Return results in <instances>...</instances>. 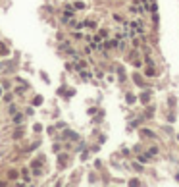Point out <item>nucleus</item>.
Returning a JSON list of instances; mask_svg holds the SVG:
<instances>
[{
  "label": "nucleus",
  "mask_w": 179,
  "mask_h": 187,
  "mask_svg": "<svg viewBox=\"0 0 179 187\" xmlns=\"http://www.w3.org/2000/svg\"><path fill=\"white\" fill-rule=\"evenodd\" d=\"M129 25H131V29H133L139 37H143V35H145L146 27H145V23L141 21V19H133V21H129Z\"/></svg>",
  "instance_id": "nucleus-1"
},
{
  "label": "nucleus",
  "mask_w": 179,
  "mask_h": 187,
  "mask_svg": "<svg viewBox=\"0 0 179 187\" xmlns=\"http://www.w3.org/2000/svg\"><path fill=\"white\" fill-rule=\"evenodd\" d=\"M23 122H25V114H21V112H15V114H14V118H12V123L19 126V123H23Z\"/></svg>",
  "instance_id": "nucleus-2"
},
{
  "label": "nucleus",
  "mask_w": 179,
  "mask_h": 187,
  "mask_svg": "<svg viewBox=\"0 0 179 187\" xmlns=\"http://www.w3.org/2000/svg\"><path fill=\"white\" fill-rule=\"evenodd\" d=\"M150 158H152V156H150L148 153H145V154H141V153H139V156H137V162H141V164H148V162H150Z\"/></svg>",
  "instance_id": "nucleus-3"
},
{
  "label": "nucleus",
  "mask_w": 179,
  "mask_h": 187,
  "mask_svg": "<svg viewBox=\"0 0 179 187\" xmlns=\"http://www.w3.org/2000/svg\"><path fill=\"white\" fill-rule=\"evenodd\" d=\"M64 137H66V139H73V141H77V139H79V135H77L75 131H71V129H66Z\"/></svg>",
  "instance_id": "nucleus-4"
},
{
  "label": "nucleus",
  "mask_w": 179,
  "mask_h": 187,
  "mask_svg": "<svg viewBox=\"0 0 179 187\" xmlns=\"http://www.w3.org/2000/svg\"><path fill=\"white\" fill-rule=\"evenodd\" d=\"M62 14H66V15H70V18H73L75 15V8L73 6H64V12Z\"/></svg>",
  "instance_id": "nucleus-5"
},
{
  "label": "nucleus",
  "mask_w": 179,
  "mask_h": 187,
  "mask_svg": "<svg viewBox=\"0 0 179 187\" xmlns=\"http://www.w3.org/2000/svg\"><path fill=\"white\" fill-rule=\"evenodd\" d=\"M2 100L6 102V104H10V102H14V95L12 93H6V95H2Z\"/></svg>",
  "instance_id": "nucleus-6"
},
{
  "label": "nucleus",
  "mask_w": 179,
  "mask_h": 187,
  "mask_svg": "<svg viewBox=\"0 0 179 187\" xmlns=\"http://www.w3.org/2000/svg\"><path fill=\"white\" fill-rule=\"evenodd\" d=\"M21 178L25 179V183H29V181H31V174H29V170H21Z\"/></svg>",
  "instance_id": "nucleus-7"
},
{
  "label": "nucleus",
  "mask_w": 179,
  "mask_h": 187,
  "mask_svg": "<svg viewBox=\"0 0 179 187\" xmlns=\"http://www.w3.org/2000/svg\"><path fill=\"white\" fill-rule=\"evenodd\" d=\"M10 54V50H8V46L4 44V43H0V56H8Z\"/></svg>",
  "instance_id": "nucleus-8"
},
{
  "label": "nucleus",
  "mask_w": 179,
  "mask_h": 187,
  "mask_svg": "<svg viewBox=\"0 0 179 187\" xmlns=\"http://www.w3.org/2000/svg\"><path fill=\"white\" fill-rule=\"evenodd\" d=\"M125 100H127V104H133V102L137 100V97L133 95V93H127V95H125Z\"/></svg>",
  "instance_id": "nucleus-9"
},
{
  "label": "nucleus",
  "mask_w": 179,
  "mask_h": 187,
  "mask_svg": "<svg viewBox=\"0 0 179 187\" xmlns=\"http://www.w3.org/2000/svg\"><path fill=\"white\" fill-rule=\"evenodd\" d=\"M133 79L137 81V85H139V87H145V81H143V77H141L139 74H133Z\"/></svg>",
  "instance_id": "nucleus-10"
},
{
  "label": "nucleus",
  "mask_w": 179,
  "mask_h": 187,
  "mask_svg": "<svg viewBox=\"0 0 179 187\" xmlns=\"http://www.w3.org/2000/svg\"><path fill=\"white\" fill-rule=\"evenodd\" d=\"M148 100H150V93H143V95H141V102H145V104H148Z\"/></svg>",
  "instance_id": "nucleus-11"
},
{
  "label": "nucleus",
  "mask_w": 179,
  "mask_h": 187,
  "mask_svg": "<svg viewBox=\"0 0 179 187\" xmlns=\"http://www.w3.org/2000/svg\"><path fill=\"white\" fill-rule=\"evenodd\" d=\"M145 75H146V77H152V75H156V71H154V66L146 67V70H145Z\"/></svg>",
  "instance_id": "nucleus-12"
},
{
  "label": "nucleus",
  "mask_w": 179,
  "mask_h": 187,
  "mask_svg": "<svg viewBox=\"0 0 179 187\" xmlns=\"http://www.w3.org/2000/svg\"><path fill=\"white\" fill-rule=\"evenodd\" d=\"M146 153H148L150 156H158V153H160V150H158V147H150L148 150H146Z\"/></svg>",
  "instance_id": "nucleus-13"
},
{
  "label": "nucleus",
  "mask_w": 179,
  "mask_h": 187,
  "mask_svg": "<svg viewBox=\"0 0 179 187\" xmlns=\"http://www.w3.org/2000/svg\"><path fill=\"white\" fill-rule=\"evenodd\" d=\"M15 112H18V106H15V104H12V102H10V104H8V114H12V116H14Z\"/></svg>",
  "instance_id": "nucleus-14"
},
{
  "label": "nucleus",
  "mask_w": 179,
  "mask_h": 187,
  "mask_svg": "<svg viewBox=\"0 0 179 187\" xmlns=\"http://www.w3.org/2000/svg\"><path fill=\"white\" fill-rule=\"evenodd\" d=\"M43 104V97H35L33 98V106H41Z\"/></svg>",
  "instance_id": "nucleus-15"
},
{
  "label": "nucleus",
  "mask_w": 179,
  "mask_h": 187,
  "mask_svg": "<svg viewBox=\"0 0 179 187\" xmlns=\"http://www.w3.org/2000/svg\"><path fill=\"white\" fill-rule=\"evenodd\" d=\"M8 178H10V179H15V178H18V170H10V172H8Z\"/></svg>",
  "instance_id": "nucleus-16"
},
{
  "label": "nucleus",
  "mask_w": 179,
  "mask_h": 187,
  "mask_svg": "<svg viewBox=\"0 0 179 187\" xmlns=\"http://www.w3.org/2000/svg\"><path fill=\"white\" fill-rule=\"evenodd\" d=\"M73 8H75V10H85V2H75Z\"/></svg>",
  "instance_id": "nucleus-17"
},
{
  "label": "nucleus",
  "mask_w": 179,
  "mask_h": 187,
  "mask_svg": "<svg viewBox=\"0 0 179 187\" xmlns=\"http://www.w3.org/2000/svg\"><path fill=\"white\" fill-rule=\"evenodd\" d=\"M141 131H143V135H146V137H156V135L150 131V129H141Z\"/></svg>",
  "instance_id": "nucleus-18"
},
{
  "label": "nucleus",
  "mask_w": 179,
  "mask_h": 187,
  "mask_svg": "<svg viewBox=\"0 0 179 187\" xmlns=\"http://www.w3.org/2000/svg\"><path fill=\"white\" fill-rule=\"evenodd\" d=\"M52 150H54V153H60V150H62V145H60V143H54V145H52Z\"/></svg>",
  "instance_id": "nucleus-19"
},
{
  "label": "nucleus",
  "mask_w": 179,
  "mask_h": 187,
  "mask_svg": "<svg viewBox=\"0 0 179 187\" xmlns=\"http://www.w3.org/2000/svg\"><path fill=\"white\" fill-rule=\"evenodd\" d=\"M156 10H158V6H156V2H152V4H150V6H148V12H152V14H154V12H156Z\"/></svg>",
  "instance_id": "nucleus-20"
},
{
  "label": "nucleus",
  "mask_w": 179,
  "mask_h": 187,
  "mask_svg": "<svg viewBox=\"0 0 179 187\" xmlns=\"http://www.w3.org/2000/svg\"><path fill=\"white\" fill-rule=\"evenodd\" d=\"M133 168L137 170V172H143V166H141V164H137V162H133Z\"/></svg>",
  "instance_id": "nucleus-21"
},
{
  "label": "nucleus",
  "mask_w": 179,
  "mask_h": 187,
  "mask_svg": "<svg viewBox=\"0 0 179 187\" xmlns=\"http://www.w3.org/2000/svg\"><path fill=\"white\" fill-rule=\"evenodd\" d=\"M73 37H75L77 41H81V39H85V37H83V35H81V33H79V31H75V33H73Z\"/></svg>",
  "instance_id": "nucleus-22"
},
{
  "label": "nucleus",
  "mask_w": 179,
  "mask_h": 187,
  "mask_svg": "<svg viewBox=\"0 0 179 187\" xmlns=\"http://www.w3.org/2000/svg\"><path fill=\"white\" fill-rule=\"evenodd\" d=\"M35 131L41 133V131H43V126H41V123H35Z\"/></svg>",
  "instance_id": "nucleus-23"
},
{
  "label": "nucleus",
  "mask_w": 179,
  "mask_h": 187,
  "mask_svg": "<svg viewBox=\"0 0 179 187\" xmlns=\"http://www.w3.org/2000/svg\"><path fill=\"white\" fill-rule=\"evenodd\" d=\"M175 179H177V181H179V172H177V174H175Z\"/></svg>",
  "instance_id": "nucleus-24"
},
{
  "label": "nucleus",
  "mask_w": 179,
  "mask_h": 187,
  "mask_svg": "<svg viewBox=\"0 0 179 187\" xmlns=\"http://www.w3.org/2000/svg\"><path fill=\"white\" fill-rule=\"evenodd\" d=\"M0 85H2V83H0ZM0 97H2V87H0Z\"/></svg>",
  "instance_id": "nucleus-25"
}]
</instances>
